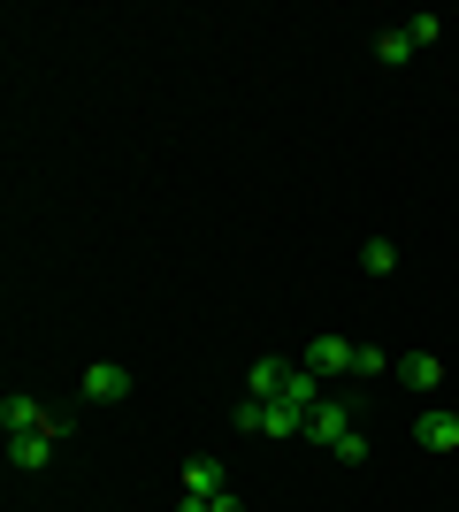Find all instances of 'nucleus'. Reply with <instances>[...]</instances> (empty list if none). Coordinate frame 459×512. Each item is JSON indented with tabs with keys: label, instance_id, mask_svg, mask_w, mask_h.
Instances as JSON below:
<instances>
[{
	"label": "nucleus",
	"instance_id": "nucleus-1",
	"mask_svg": "<svg viewBox=\"0 0 459 512\" xmlns=\"http://www.w3.org/2000/svg\"><path fill=\"white\" fill-rule=\"evenodd\" d=\"M0 428H8V459L23 474H39L62 444V413H46L39 398H0Z\"/></svg>",
	"mask_w": 459,
	"mask_h": 512
},
{
	"label": "nucleus",
	"instance_id": "nucleus-2",
	"mask_svg": "<svg viewBox=\"0 0 459 512\" xmlns=\"http://www.w3.org/2000/svg\"><path fill=\"white\" fill-rule=\"evenodd\" d=\"M238 428H245V436H306V413L284 406V398H245Z\"/></svg>",
	"mask_w": 459,
	"mask_h": 512
},
{
	"label": "nucleus",
	"instance_id": "nucleus-3",
	"mask_svg": "<svg viewBox=\"0 0 459 512\" xmlns=\"http://www.w3.org/2000/svg\"><path fill=\"white\" fill-rule=\"evenodd\" d=\"M345 436H352V406H345V398H322V406L306 413V444H314V451H329V459H337V444H345Z\"/></svg>",
	"mask_w": 459,
	"mask_h": 512
},
{
	"label": "nucleus",
	"instance_id": "nucleus-4",
	"mask_svg": "<svg viewBox=\"0 0 459 512\" xmlns=\"http://www.w3.org/2000/svg\"><path fill=\"white\" fill-rule=\"evenodd\" d=\"M77 398H92V406H115V398H131V367H123V360H92L85 375H77Z\"/></svg>",
	"mask_w": 459,
	"mask_h": 512
},
{
	"label": "nucleus",
	"instance_id": "nucleus-5",
	"mask_svg": "<svg viewBox=\"0 0 459 512\" xmlns=\"http://www.w3.org/2000/svg\"><path fill=\"white\" fill-rule=\"evenodd\" d=\"M414 444H421V451H459V413H452V406H429V413L414 421Z\"/></svg>",
	"mask_w": 459,
	"mask_h": 512
},
{
	"label": "nucleus",
	"instance_id": "nucleus-6",
	"mask_svg": "<svg viewBox=\"0 0 459 512\" xmlns=\"http://www.w3.org/2000/svg\"><path fill=\"white\" fill-rule=\"evenodd\" d=\"M352 360H360V344H345V337H314L299 367H314V375H352Z\"/></svg>",
	"mask_w": 459,
	"mask_h": 512
},
{
	"label": "nucleus",
	"instance_id": "nucleus-7",
	"mask_svg": "<svg viewBox=\"0 0 459 512\" xmlns=\"http://www.w3.org/2000/svg\"><path fill=\"white\" fill-rule=\"evenodd\" d=\"M391 375H398V383H414V390H444V360H437V352H398Z\"/></svg>",
	"mask_w": 459,
	"mask_h": 512
},
{
	"label": "nucleus",
	"instance_id": "nucleus-8",
	"mask_svg": "<svg viewBox=\"0 0 459 512\" xmlns=\"http://www.w3.org/2000/svg\"><path fill=\"white\" fill-rule=\"evenodd\" d=\"M215 490H230V482H222V467H215V459H192V467L176 474V497H215Z\"/></svg>",
	"mask_w": 459,
	"mask_h": 512
},
{
	"label": "nucleus",
	"instance_id": "nucleus-9",
	"mask_svg": "<svg viewBox=\"0 0 459 512\" xmlns=\"http://www.w3.org/2000/svg\"><path fill=\"white\" fill-rule=\"evenodd\" d=\"M169 512H245V497H238V490H215V497H176Z\"/></svg>",
	"mask_w": 459,
	"mask_h": 512
},
{
	"label": "nucleus",
	"instance_id": "nucleus-10",
	"mask_svg": "<svg viewBox=\"0 0 459 512\" xmlns=\"http://www.w3.org/2000/svg\"><path fill=\"white\" fill-rule=\"evenodd\" d=\"M360 268H368V276H391V268H398V245H391V237H368V245H360Z\"/></svg>",
	"mask_w": 459,
	"mask_h": 512
},
{
	"label": "nucleus",
	"instance_id": "nucleus-11",
	"mask_svg": "<svg viewBox=\"0 0 459 512\" xmlns=\"http://www.w3.org/2000/svg\"><path fill=\"white\" fill-rule=\"evenodd\" d=\"M375 62H414V39H406V23H398V31H383V39H375Z\"/></svg>",
	"mask_w": 459,
	"mask_h": 512
},
{
	"label": "nucleus",
	"instance_id": "nucleus-12",
	"mask_svg": "<svg viewBox=\"0 0 459 512\" xmlns=\"http://www.w3.org/2000/svg\"><path fill=\"white\" fill-rule=\"evenodd\" d=\"M406 39H414V46H429V39H444V16H406Z\"/></svg>",
	"mask_w": 459,
	"mask_h": 512
},
{
	"label": "nucleus",
	"instance_id": "nucleus-13",
	"mask_svg": "<svg viewBox=\"0 0 459 512\" xmlns=\"http://www.w3.org/2000/svg\"><path fill=\"white\" fill-rule=\"evenodd\" d=\"M352 375H391V360H383L375 344H360V360H352Z\"/></svg>",
	"mask_w": 459,
	"mask_h": 512
}]
</instances>
